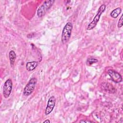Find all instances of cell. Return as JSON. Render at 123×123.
<instances>
[{"instance_id": "6da1fadb", "label": "cell", "mask_w": 123, "mask_h": 123, "mask_svg": "<svg viewBox=\"0 0 123 123\" xmlns=\"http://www.w3.org/2000/svg\"><path fill=\"white\" fill-rule=\"evenodd\" d=\"M73 27V24L71 22L67 23L63 27L61 37L62 42L63 44L66 43L69 40L71 36Z\"/></svg>"}, {"instance_id": "7a4b0ae2", "label": "cell", "mask_w": 123, "mask_h": 123, "mask_svg": "<svg viewBox=\"0 0 123 123\" xmlns=\"http://www.w3.org/2000/svg\"><path fill=\"white\" fill-rule=\"evenodd\" d=\"M105 9H106V5L105 4H102L99 7V8L98 10L97 13L94 17L93 20L88 25L86 28L87 30H91L96 26L99 20L101 15L105 11Z\"/></svg>"}, {"instance_id": "3957f363", "label": "cell", "mask_w": 123, "mask_h": 123, "mask_svg": "<svg viewBox=\"0 0 123 123\" xmlns=\"http://www.w3.org/2000/svg\"><path fill=\"white\" fill-rule=\"evenodd\" d=\"M54 2V0H48L44 1L43 4L37 9V14L38 17H41L44 16L52 6Z\"/></svg>"}, {"instance_id": "277c9868", "label": "cell", "mask_w": 123, "mask_h": 123, "mask_svg": "<svg viewBox=\"0 0 123 123\" xmlns=\"http://www.w3.org/2000/svg\"><path fill=\"white\" fill-rule=\"evenodd\" d=\"M37 80L36 78H32L28 82L24 89V95L25 96H28L34 91L37 84Z\"/></svg>"}, {"instance_id": "5b68a950", "label": "cell", "mask_w": 123, "mask_h": 123, "mask_svg": "<svg viewBox=\"0 0 123 123\" xmlns=\"http://www.w3.org/2000/svg\"><path fill=\"white\" fill-rule=\"evenodd\" d=\"M12 88V82L11 79H7L4 83L3 87V96L7 98L10 95Z\"/></svg>"}, {"instance_id": "8992f818", "label": "cell", "mask_w": 123, "mask_h": 123, "mask_svg": "<svg viewBox=\"0 0 123 123\" xmlns=\"http://www.w3.org/2000/svg\"><path fill=\"white\" fill-rule=\"evenodd\" d=\"M56 103V98L54 96H52L50 97L47 102V107L45 109V113L46 115L50 114L53 111Z\"/></svg>"}, {"instance_id": "52a82bcc", "label": "cell", "mask_w": 123, "mask_h": 123, "mask_svg": "<svg viewBox=\"0 0 123 123\" xmlns=\"http://www.w3.org/2000/svg\"><path fill=\"white\" fill-rule=\"evenodd\" d=\"M108 74L113 82L117 83H119L122 82V77L121 75L116 71L112 69H109L108 71Z\"/></svg>"}, {"instance_id": "ba28073f", "label": "cell", "mask_w": 123, "mask_h": 123, "mask_svg": "<svg viewBox=\"0 0 123 123\" xmlns=\"http://www.w3.org/2000/svg\"><path fill=\"white\" fill-rule=\"evenodd\" d=\"M38 62L37 61L29 62L26 63V69L28 71H32L34 70L38 65Z\"/></svg>"}, {"instance_id": "9c48e42d", "label": "cell", "mask_w": 123, "mask_h": 123, "mask_svg": "<svg viewBox=\"0 0 123 123\" xmlns=\"http://www.w3.org/2000/svg\"><path fill=\"white\" fill-rule=\"evenodd\" d=\"M102 84H103V85L101 84V85L103 86V87H102V88H103L104 90L110 93L115 92L114 88L111 85V84L109 83H103Z\"/></svg>"}, {"instance_id": "30bf717a", "label": "cell", "mask_w": 123, "mask_h": 123, "mask_svg": "<svg viewBox=\"0 0 123 123\" xmlns=\"http://www.w3.org/2000/svg\"><path fill=\"white\" fill-rule=\"evenodd\" d=\"M16 57V55L15 52L12 50H11L9 53V58L10 61L11 66H12L13 65Z\"/></svg>"}, {"instance_id": "8fae6325", "label": "cell", "mask_w": 123, "mask_h": 123, "mask_svg": "<svg viewBox=\"0 0 123 123\" xmlns=\"http://www.w3.org/2000/svg\"><path fill=\"white\" fill-rule=\"evenodd\" d=\"M121 12H122L121 8L120 7H118L114 9L113 11H112V12L110 13V15L114 18H117L118 16V15L120 14Z\"/></svg>"}, {"instance_id": "7c38bea8", "label": "cell", "mask_w": 123, "mask_h": 123, "mask_svg": "<svg viewBox=\"0 0 123 123\" xmlns=\"http://www.w3.org/2000/svg\"><path fill=\"white\" fill-rule=\"evenodd\" d=\"M98 60L95 58H89L87 59L86 60V64L87 65H91L92 64L98 62Z\"/></svg>"}, {"instance_id": "4fadbf2b", "label": "cell", "mask_w": 123, "mask_h": 123, "mask_svg": "<svg viewBox=\"0 0 123 123\" xmlns=\"http://www.w3.org/2000/svg\"><path fill=\"white\" fill-rule=\"evenodd\" d=\"M123 26V15L121 16L118 23V27L119 28Z\"/></svg>"}, {"instance_id": "5bb4252c", "label": "cell", "mask_w": 123, "mask_h": 123, "mask_svg": "<svg viewBox=\"0 0 123 123\" xmlns=\"http://www.w3.org/2000/svg\"><path fill=\"white\" fill-rule=\"evenodd\" d=\"M80 123H92V121L89 120H82L80 121Z\"/></svg>"}, {"instance_id": "9a60e30c", "label": "cell", "mask_w": 123, "mask_h": 123, "mask_svg": "<svg viewBox=\"0 0 123 123\" xmlns=\"http://www.w3.org/2000/svg\"><path fill=\"white\" fill-rule=\"evenodd\" d=\"M50 122V120H49V119H47V120H45V121H44V122H43V123H49Z\"/></svg>"}]
</instances>
